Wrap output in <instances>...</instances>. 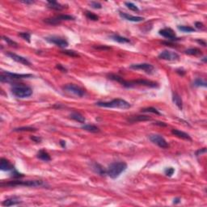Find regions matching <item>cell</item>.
Returning a JSON list of instances; mask_svg holds the SVG:
<instances>
[{
  "instance_id": "44",
  "label": "cell",
  "mask_w": 207,
  "mask_h": 207,
  "mask_svg": "<svg viewBox=\"0 0 207 207\" xmlns=\"http://www.w3.org/2000/svg\"><path fill=\"white\" fill-rule=\"evenodd\" d=\"M176 72L177 73V74H179L180 75H181V76L185 75V71L183 70V69H177V70H176Z\"/></svg>"
},
{
  "instance_id": "31",
  "label": "cell",
  "mask_w": 207,
  "mask_h": 207,
  "mask_svg": "<svg viewBox=\"0 0 207 207\" xmlns=\"http://www.w3.org/2000/svg\"><path fill=\"white\" fill-rule=\"evenodd\" d=\"M142 112H151V113H154V114L157 115H161L159 110H157L156 109H155L153 107H148V108H145V109H143L142 110Z\"/></svg>"
},
{
  "instance_id": "51",
  "label": "cell",
  "mask_w": 207,
  "mask_h": 207,
  "mask_svg": "<svg viewBox=\"0 0 207 207\" xmlns=\"http://www.w3.org/2000/svg\"><path fill=\"white\" fill-rule=\"evenodd\" d=\"M202 61H203L204 62H206V57H205V58H203Z\"/></svg>"
},
{
  "instance_id": "12",
  "label": "cell",
  "mask_w": 207,
  "mask_h": 207,
  "mask_svg": "<svg viewBox=\"0 0 207 207\" xmlns=\"http://www.w3.org/2000/svg\"><path fill=\"white\" fill-rule=\"evenodd\" d=\"M130 69L133 70H140L145 71L146 73L151 74L155 70V67L153 65L149 64V63H138V64H132L129 67Z\"/></svg>"
},
{
  "instance_id": "40",
  "label": "cell",
  "mask_w": 207,
  "mask_h": 207,
  "mask_svg": "<svg viewBox=\"0 0 207 207\" xmlns=\"http://www.w3.org/2000/svg\"><path fill=\"white\" fill-rule=\"evenodd\" d=\"M195 27H196L197 29H200V30H202V29H204V28H205L204 24H202V23H201V22L195 23Z\"/></svg>"
},
{
  "instance_id": "26",
  "label": "cell",
  "mask_w": 207,
  "mask_h": 207,
  "mask_svg": "<svg viewBox=\"0 0 207 207\" xmlns=\"http://www.w3.org/2000/svg\"><path fill=\"white\" fill-rule=\"evenodd\" d=\"M185 53L188 55H192V56H198V55H202V50H199L197 48H191V49H188L185 51Z\"/></svg>"
},
{
  "instance_id": "22",
  "label": "cell",
  "mask_w": 207,
  "mask_h": 207,
  "mask_svg": "<svg viewBox=\"0 0 207 207\" xmlns=\"http://www.w3.org/2000/svg\"><path fill=\"white\" fill-rule=\"evenodd\" d=\"M70 118H71L72 120L75 121H78L79 123L84 124L85 123V121H86V119H85V118H84V116H83L81 113L77 112H72V113H70Z\"/></svg>"
},
{
  "instance_id": "7",
  "label": "cell",
  "mask_w": 207,
  "mask_h": 207,
  "mask_svg": "<svg viewBox=\"0 0 207 207\" xmlns=\"http://www.w3.org/2000/svg\"><path fill=\"white\" fill-rule=\"evenodd\" d=\"M62 90L69 95H75L77 97H83L85 95V91L75 84H67L62 87Z\"/></svg>"
},
{
  "instance_id": "20",
  "label": "cell",
  "mask_w": 207,
  "mask_h": 207,
  "mask_svg": "<svg viewBox=\"0 0 207 207\" xmlns=\"http://www.w3.org/2000/svg\"><path fill=\"white\" fill-rule=\"evenodd\" d=\"M36 157L42 161H45V162H49L51 160L50 155L45 150H40L36 154Z\"/></svg>"
},
{
  "instance_id": "23",
  "label": "cell",
  "mask_w": 207,
  "mask_h": 207,
  "mask_svg": "<svg viewBox=\"0 0 207 207\" xmlns=\"http://www.w3.org/2000/svg\"><path fill=\"white\" fill-rule=\"evenodd\" d=\"M20 199L17 197H11L3 201L2 205L3 206H16V205H19L20 203Z\"/></svg>"
},
{
  "instance_id": "29",
  "label": "cell",
  "mask_w": 207,
  "mask_h": 207,
  "mask_svg": "<svg viewBox=\"0 0 207 207\" xmlns=\"http://www.w3.org/2000/svg\"><path fill=\"white\" fill-rule=\"evenodd\" d=\"M36 128H33V127H30V126H26V127H19V128H16V129H13V131L15 132H23V131H36Z\"/></svg>"
},
{
  "instance_id": "17",
  "label": "cell",
  "mask_w": 207,
  "mask_h": 207,
  "mask_svg": "<svg viewBox=\"0 0 207 207\" xmlns=\"http://www.w3.org/2000/svg\"><path fill=\"white\" fill-rule=\"evenodd\" d=\"M13 168L14 167L11 165L7 160H6L4 158H2L0 160V169L2 171H11Z\"/></svg>"
},
{
  "instance_id": "4",
  "label": "cell",
  "mask_w": 207,
  "mask_h": 207,
  "mask_svg": "<svg viewBox=\"0 0 207 207\" xmlns=\"http://www.w3.org/2000/svg\"><path fill=\"white\" fill-rule=\"evenodd\" d=\"M95 105L103 108H112V109H128L131 107V104L123 99H114L109 102H97Z\"/></svg>"
},
{
  "instance_id": "48",
  "label": "cell",
  "mask_w": 207,
  "mask_h": 207,
  "mask_svg": "<svg viewBox=\"0 0 207 207\" xmlns=\"http://www.w3.org/2000/svg\"><path fill=\"white\" fill-rule=\"evenodd\" d=\"M59 144L62 146V148H65V147H66V142L63 141V140H61V141H60V143H59Z\"/></svg>"
},
{
  "instance_id": "18",
  "label": "cell",
  "mask_w": 207,
  "mask_h": 207,
  "mask_svg": "<svg viewBox=\"0 0 207 207\" xmlns=\"http://www.w3.org/2000/svg\"><path fill=\"white\" fill-rule=\"evenodd\" d=\"M48 7L53 10H56V11H62L63 9H65V6L60 4L59 3L56 2V1H50L49 0L47 1Z\"/></svg>"
},
{
  "instance_id": "35",
  "label": "cell",
  "mask_w": 207,
  "mask_h": 207,
  "mask_svg": "<svg viewBox=\"0 0 207 207\" xmlns=\"http://www.w3.org/2000/svg\"><path fill=\"white\" fill-rule=\"evenodd\" d=\"M62 53H65V54H67V55H68V56L72 57V58L79 57V54L76 53L75 51H74V50H63L62 51Z\"/></svg>"
},
{
  "instance_id": "5",
  "label": "cell",
  "mask_w": 207,
  "mask_h": 207,
  "mask_svg": "<svg viewBox=\"0 0 207 207\" xmlns=\"http://www.w3.org/2000/svg\"><path fill=\"white\" fill-rule=\"evenodd\" d=\"M45 185L42 180H12L7 183H1L2 187H16V186H25V187H41Z\"/></svg>"
},
{
  "instance_id": "36",
  "label": "cell",
  "mask_w": 207,
  "mask_h": 207,
  "mask_svg": "<svg viewBox=\"0 0 207 207\" xmlns=\"http://www.w3.org/2000/svg\"><path fill=\"white\" fill-rule=\"evenodd\" d=\"M3 39L5 41L7 44H8L9 45H11V46H14V47H17V43L16 42H15L14 41H12L11 39H10L9 37H7V36H3Z\"/></svg>"
},
{
  "instance_id": "37",
  "label": "cell",
  "mask_w": 207,
  "mask_h": 207,
  "mask_svg": "<svg viewBox=\"0 0 207 207\" xmlns=\"http://www.w3.org/2000/svg\"><path fill=\"white\" fill-rule=\"evenodd\" d=\"M11 172H11V176H12L13 178H20V177H24V175L20 173L19 172H17V170L15 168L11 170Z\"/></svg>"
},
{
  "instance_id": "41",
  "label": "cell",
  "mask_w": 207,
  "mask_h": 207,
  "mask_svg": "<svg viewBox=\"0 0 207 207\" xmlns=\"http://www.w3.org/2000/svg\"><path fill=\"white\" fill-rule=\"evenodd\" d=\"M206 148H202L201 149V150H198V151L196 152V155L197 156H199V155H202L203 153H206Z\"/></svg>"
},
{
  "instance_id": "21",
  "label": "cell",
  "mask_w": 207,
  "mask_h": 207,
  "mask_svg": "<svg viewBox=\"0 0 207 207\" xmlns=\"http://www.w3.org/2000/svg\"><path fill=\"white\" fill-rule=\"evenodd\" d=\"M110 38L114 41L116 42H118V43H121V44H126V43H130V40L126 38V37H124V36H119L118 34H113V35H111L110 36Z\"/></svg>"
},
{
  "instance_id": "27",
  "label": "cell",
  "mask_w": 207,
  "mask_h": 207,
  "mask_svg": "<svg viewBox=\"0 0 207 207\" xmlns=\"http://www.w3.org/2000/svg\"><path fill=\"white\" fill-rule=\"evenodd\" d=\"M82 129L86 130V131L91 132V133H98L100 132V129H99L97 126H94V125H84L82 126Z\"/></svg>"
},
{
  "instance_id": "39",
  "label": "cell",
  "mask_w": 207,
  "mask_h": 207,
  "mask_svg": "<svg viewBox=\"0 0 207 207\" xmlns=\"http://www.w3.org/2000/svg\"><path fill=\"white\" fill-rule=\"evenodd\" d=\"M90 5H91V7H92V8H94V9H101L102 8V5H101V3H98V2H95V1L91 2Z\"/></svg>"
},
{
  "instance_id": "43",
  "label": "cell",
  "mask_w": 207,
  "mask_h": 207,
  "mask_svg": "<svg viewBox=\"0 0 207 207\" xmlns=\"http://www.w3.org/2000/svg\"><path fill=\"white\" fill-rule=\"evenodd\" d=\"M56 68L57 69H58V70H61V71H62V72H67V69H66L65 67H63L62 65L58 64L56 66Z\"/></svg>"
},
{
  "instance_id": "49",
  "label": "cell",
  "mask_w": 207,
  "mask_h": 207,
  "mask_svg": "<svg viewBox=\"0 0 207 207\" xmlns=\"http://www.w3.org/2000/svg\"><path fill=\"white\" fill-rule=\"evenodd\" d=\"M180 202V198H179V197H176V198L174 199V204H178Z\"/></svg>"
},
{
  "instance_id": "6",
  "label": "cell",
  "mask_w": 207,
  "mask_h": 207,
  "mask_svg": "<svg viewBox=\"0 0 207 207\" xmlns=\"http://www.w3.org/2000/svg\"><path fill=\"white\" fill-rule=\"evenodd\" d=\"M33 77L30 74H16L9 71H2L0 75V80L2 83H11L15 80H20L23 78H28Z\"/></svg>"
},
{
  "instance_id": "33",
  "label": "cell",
  "mask_w": 207,
  "mask_h": 207,
  "mask_svg": "<svg viewBox=\"0 0 207 207\" xmlns=\"http://www.w3.org/2000/svg\"><path fill=\"white\" fill-rule=\"evenodd\" d=\"M125 5L127 7V8H129V10H131V11H139V8L133 3H125Z\"/></svg>"
},
{
  "instance_id": "10",
  "label": "cell",
  "mask_w": 207,
  "mask_h": 207,
  "mask_svg": "<svg viewBox=\"0 0 207 207\" xmlns=\"http://www.w3.org/2000/svg\"><path fill=\"white\" fill-rule=\"evenodd\" d=\"M45 39L46 41L54 44V45H56L57 46H58L60 48H66L67 47L68 45H69L67 40L64 39V38H62V37H59V36H47V37H45Z\"/></svg>"
},
{
  "instance_id": "8",
  "label": "cell",
  "mask_w": 207,
  "mask_h": 207,
  "mask_svg": "<svg viewBox=\"0 0 207 207\" xmlns=\"http://www.w3.org/2000/svg\"><path fill=\"white\" fill-rule=\"evenodd\" d=\"M75 20V18L70 15H59V16H57L53 17V18L45 19L44 22L48 24H50V25H57V24H61L62 21H69V20Z\"/></svg>"
},
{
  "instance_id": "45",
  "label": "cell",
  "mask_w": 207,
  "mask_h": 207,
  "mask_svg": "<svg viewBox=\"0 0 207 207\" xmlns=\"http://www.w3.org/2000/svg\"><path fill=\"white\" fill-rule=\"evenodd\" d=\"M20 3H24V4H33L34 3V1H28V0H21Z\"/></svg>"
},
{
  "instance_id": "46",
  "label": "cell",
  "mask_w": 207,
  "mask_h": 207,
  "mask_svg": "<svg viewBox=\"0 0 207 207\" xmlns=\"http://www.w3.org/2000/svg\"><path fill=\"white\" fill-rule=\"evenodd\" d=\"M155 125H157V126H163V127L167 126V124H165L164 122H161V121H155Z\"/></svg>"
},
{
  "instance_id": "19",
  "label": "cell",
  "mask_w": 207,
  "mask_h": 207,
  "mask_svg": "<svg viewBox=\"0 0 207 207\" xmlns=\"http://www.w3.org/2000/svg\"><path fill=\"white\" fill-rule=\"evenodd\" d=\"M172 134L175 135V136H176V137L180 138H182V139L188 140V141H191V140H192L191 137L188 135V134H186L185 132L180 131L179 129H172Z\"/></svg>"
},
{
  "instance_id": "16",
  "label": "cell",
  "mask_w": 207,
  "mask_h": 207,
  "mask_svg": "<svg viewBox=\"0 0 207 207\" xmlns=\"http://www.w3.org/2000/svg\"><path fill=\"white\" fill-rule=\"evenodd\" d=\"M151 118L146 115H137L133 116L131 118H128V121L130 123H135L138 121H151Z\"/></svg>"
},
{
  "instance_id": "30",
  "label": "cell",
  "mask_w": 207,
  "mask_h": 207,
  "mask_svg": "<svg viewBox=\"0 0 207 207\" xmlns=\"http://www.w3.org/2000/svg\"><path fill=\"white\" fill-rule=\"evenodd\" d=\"M177 28L183 33H193L195 31V28H192L190 26H178Z\"/></svg>"
},
{
  "instance_id": "32",
  "label": "cell",
  "mask_w": 207,
  "mask_h": 207,
  "mask_svg": "<svg viewBox=\"0 0 207 207\" xmlns=\"http://www.w3.org/2000/svg\"><path fill=\"white\" fill-rule=\"evenodd\" d=\"M85 15H86V16H87V18L88 20H93V21H97V20H99L98 16L94 14L92 12H91V11H86Z\"/></svg>"
},
{
  "instance_id": "38",
  "label": "cell",
  "mask_w": 207,
  "mask_h": 207,
  "mask_svg": "<svg viewBox=\"0 0 207 207\" xmlns=\"http://www.w3.org/2000/svg\"><path fill=\"white\" fill-rule=\"evenodd\" d=\"M164 172H165V175L167 176H172V175H173V173L175 172V169H174L173 168H167L165 169V171H164Z\"/></svg>"
},
{
  "instance_id": "3",
  "label": "cell",
  "mask_w": 207,
  "mask_h": 207,
  "mask_svg": "<svg viewBox=\"0 0 207 207\" xmlns=\"http://www.w3.org/2000/svg\"><path fill=\"white\" fill-rule=\"evenodd\" d=\"M11 92L17 98H27L33 95V89L31 87L22 84H14L11 87Z\"/></svg>"
},
{
  "instance_id": "42",
  "label": "cell",
  "mask_w": 207,
  "mask_h": 207,
  "mask_svg": "<svg viewBox=\"0 0 207 207\" xmlns=\"http://www.w3.org/2000/svg\"><path fill=\"white\" fill-rule=\"evenodd\" d=\"M31 139L33 140V141H34L35 143H39L41 142V138H38V137H35V136H33V137L31 138Z\"/></svg>"
},
{
  "instance_id": "11",
  "label": "cell",
  "mask_w": 207,
  "mask_h": 207,
  "mask_svg": "<svg viewBox=\"0 0 207 207\" xmlns=\"http://www.w3.org/2000/svg\"><path fill=\"white\" fill-rule=\"evenodd\" d=\"M158 58L165 61H178L180 59V56L177 53L169 50H163L161 52Z\"/></svg>"
},
{
  "instance_id": "28",
  "label": "cell",
  "mask_w": 207,
  "mask_h": 207,
  "mask_svg": "<svg viewBox=\"0 0 207 207\" xmlns=\"http://www.w3.org/2000/svg\"><path fill=\"white\" fill-rule=\"evenodd\" d=\"M193 86L194 87H206L207 86V84L206 82L204 81L203 79H202V78H196L195 80H194V82H193Z\"/></svg>"
},
{
  "instance_id": "13",
  "label": "cell",
  "mask_w": 207,
  "mask_h": 207,
  "mask_svg": "<svg viewBox=\"0 0 207 207\" xmlns=\"http://www.w3.org/2000/svg\"><path fill=\"white\" fill-rule=\"evenodd\" d=\"M159 34L160 36L165 37L169 41H177V40H180V38H177L176 37V35L175 33V32L170 28H163V29H160L159 31Z\"/></svg>"
},
{
  "instance_id": "2",
  "label": "cell",
  "mask_w": 207,
  "mask_h": 207,
  "mask_svg": "<svg viewBox=\"0 0 207 207\" xmlns=\"http://www.w3.org/2000/svg\"><path fill=\"white\" fill-rule=\"evenodd\" d=\"M127 168V164L125 162L112 163L106 169V175L112 179H116Z\"/></svg>"
},
{
  "instance_id": "50",
  "label": "cell",
  "mask_w": 207,
  "mask_h": 207,
  "mask_svg": "<svg viewBox=\"0 0 207 207\" xmlns=\"http://www.w3.org/2000/svg\"><path fill=\"white\" fill-rule=\"evenodd\" d=\"M95 48V49H98V50H100V49H101V50H109V49H110L109 47H106V46H101V47H99V46H97V47H94Z\"/></svg>"
},
{
  "instance_id": "34",
  "label": "cell",
  "mask_w": 207,
  "mask_h": 207,
  "mask_svg": "<svg viewBox=\"0 0 207 207\" xmlns=\"http://www.w3.org/2000/svg\"><path fill=\"white\" fill-rule=\"evenodd\" d=\"M19 36H20V37H22L24 40L27 41L28 43L30 42V39H31V35H30V33H19Z\"/></svg>"
},
{
  "instance_id": "47",
  "label": "cell",
  "mask_w": 207,
  "mask_h": 207,
  "mask_svg": "<svg viewBox=\"0 0 207 207\" xmlns=\"http://www.w3.org/2000/svg\"><path fill=\"white\" fill-rule=\"evenodd\" d=\"M197 42L199 43V44H201V45H202L203 46H206V41H202V40H197Z\"/></svg>"
},
{
  "instance_id": "25",
  "label": "cell",
  "mask_w": 207,
  "mask_h": 207,
  "mask_svg": "<svg viewBox=\"0 0 207 207\" xmlns=\"http://www.w3.org/2000/svg\"><path fill=\"white\" fill-rule=\"evenodd\" d=\"M172 101H173V103L176 104V106L178 107V109L180 110L183 109V101H182L181 97L177 93H173V95H172Z\"/></svg>"
},
{
  "instance_id": "9",
  "label": "cell",
  "mask_w": 207,
  "mask_h": 207,
  "mask_svg": "<svg viewBox=\"0 0 207 207\" xmlns=\"http://www.w3.org/2000/svg\"><path fill=\"white\" fill-rule=\"evenodd\" d=\"M149 139L151 140V143L157 145L163 149H167L169 147L168 143L167 141L164 139V138H163L161 135H151L149 136Z\"/></svg>"
},
{
  "instance_id": "14",
  "label": "cell",
  "mask_w": 207,
  "mask_h": 207,
  "mask_svg": "<svg viewBox=\"0 0 207 207\" xmlns=\"http://www.w3.org/2000/svg\"><path fill=\"white\" fill-rule=\"evenodd\" d=\"M6 55L8 56L9 58H11L12 60H14V61H16L17 62H20L21 64L25 65V66H31V62H29L26 58H24V57L20 56V55H17V54L12 53V52H7Z\"/></svg>"
},
{
  "instance_id": "15",
  "label": "cell",
  "mask_w": 207,
  "mask_h": 207,
  "mask_svg": "<svg viewBox=\"0 0 207 207\" xmlns=\"http://www.w3.org/2000/svg\"><path fill=\"white\" fill-rule=\"evenodd\" d=\"M119 15L120 16L124 19V20H128V21H131V22H142L144 20V18L141 16H131V15L127 14V13H124V12H121L120 11L119 12Z\"/></svg>"
},
{
  "instance_id": "1",
  "label": "cell",
  "mask_w": 207,
  "mask_h": 207,
  "mask_svg": "<svg viewBox=\"0 0 207 207\" xmlns=\"http://www.w3.org/2000/svg\"><path fill=\"white\" fill-rule=\"evenodd\" d=\"M108 78L113 80V81L120 83L122 86L125 87H134L136 86H146L149 87H158L159 85L155 82L149 81V80H145V79H137V80H131V81H126L124 80L122 77L114 75V74H109L107 75Z\"/></svg>"
},
{
  "instance_id": "24",
  "label": "cell",
  "mask_w": 207,
  "mask_h": 207,
  "mask_svg": "<svg viewBox=\"0 0 207 207\" xmlns=\"http://www.w3.org/2000/svg\"><path fill=\"white\" fill-rule=\"evenodd\" d=\"M92 169L95 172V173L99 174L101 176H105L106 175V170H104L103 167L101 164H99V163H92Z\"/></svg>"
}]
</instances>
